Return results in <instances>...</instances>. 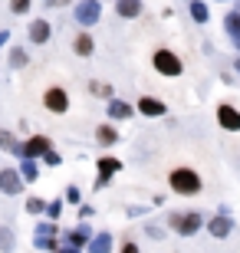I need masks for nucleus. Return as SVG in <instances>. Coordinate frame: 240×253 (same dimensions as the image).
<instances>
[{
  "instance_id": "obj_11",
  "label": "nucleus",
  "mask_w": 240,
  "mask_h": 253,
  "mask_svg": "<svg viewBox=\"0 0 240 253\" xmlns=\"http://www.w3.org/2000/svg\"><path fill=\"white\" fill-rule=\"evenodd\" d=\"M207 230H211V237L224 240V237H231V234H234V220L227 217V211H221V214H217L211 224H207Z\"/></svg>"
},
{
  "instance_id": "obj_5",
  "label": "nucleus",
  "mask_w": 240,
  "mask_h": 253,
  "mask_svg": "<svg viewBox=\"0 0 240 253\" xmlns=\"http://www.w3.org/2000/svg\"><path fill=\"white\" fill-rule=\"evenodd\" d=\"M99 0H83V3H76V23H83V27H93V23H99Z\"/></svg>"
},
{
  "instance_id": "obj_32",
  "label": "nucleus",
  "mask_w": 240,
  "mask_h": 253,
  "mask_svg": "<svg viewBox=\"0 0 240 253\" xmlns=\"http://www.w3.org/2000/svg\"><path fill=\"white\" fill-rule=\"evenodd\" d=\"M79 217H83V220H89V217H93V207L83 204V207H79Z\"/></svg>"
},
{
  "instance_id": "obj_7",
  "label": "nucleus",
  "mask_w": 240,
  "mask_h": 253,
  "mask_svg": "<svg viewBox=\"0 0 240 253\" xmlns=\"http://www.w3.org/2000/svg\"><path fill=\"white\" fill-rule=\"evenodd\" d=\"M119 171H122L119 158H109V155L99 158V178H96V188H105V184L112 181V174H119Z\"/></svg>"
},
{
  "instance_id": "obj_36",
  "label": "nucleus",
  "mask_w": 240,
  "mask_h": 253,
  "mask_svg": "<svg viewBox=\"0 0 240 253\" xmlns=\"http://www.w3.org/2000/svg\"><path fill=\"white\" fill-rule=\"evenodd\" d=\"M234 69H237V73H240V59H237V63H234Z\"/></svg>"
},
{
  "instance_id": "obj_4",
  "label": "nucleus",
  "mask_w": 240,
  "mask_h": 253,
  "mask_svg": "<svg viewBox=\"0 0 240 253\" xmlns=\"http://www.w3.org/2000/svg\"><path fill=\"white\" fill-rule=\"evenodd\" d=\"M33 244L40 247V250H59V240H56V224L53 220H43V224L33 230Z\"/></svg>"
},
{
  "instance_id": "obj_8",
  "label": "nucleus",
  "mask_w": 240,
  "mask_h": 253,
  "mask_svg": "<svg viewBox=\"0 0 240 253\" xmlns=\"http://www.w3.org/2000/svg\"><path fill=\"white\" fill-rule=\"evenodd\" d=\"M49 148H53V141L47 135H33L30 141H23V158H43Z\"/></svg>"
},
{
  "instance_id": "obj_15",
  "label": "nucleus",
  "mask_w": 240,
  "mask_h": 253,
  "mask_svg": "<svg viewBox=\"0 0 240 253\" xmlns=\"http://www.w3.org/2000/svg\"><path fill=\"white\" fill-rule=\"evenodd\" d=\"M224 30H227V37L234 40V46L240 49V10H234V13L224 17Z\"/></svg>"
},
{
  "instance_id": "obj_22",
  "label": "nucleus",
  "mask_w": 240,
  "mask_h": 253,
  "mask_svg": "<svg viewBox=\"0 0 240 253\" xmlns=\"http://www.w3.org/2000/svg\"><path fill=\"white\" fill-rule=\"evenodd\" d=\"M188 7H191L194 23H207V20H211V13H207V3H201V0H191Z\"/></svg>"
},
{
  "instance_id": "obj_34",
  "label": "nucleus",
  "mask_w": 240,
  "mask_h": 253,
  "mask_svg": "<svg viewBox=\"0 0 240 253\" xmlns=\"http://www.w3.org/2000/svg\"><path fill=\"white\" fill-rule=\"evenodd\" d=\"M7 40H10V33L3 30V33H0V46H7Z\"/></svg>"
},
{
  "instance_id": "obj_17",
  "label": "nucleus",
  "mask_w": 240,
  "mask_h": 253,
  "mask_svg": "<svg viewBox=\"0 0 240 253\" xmlns=\"http://www.w3.org/2000/svg\"><path fill=\"white\" fill-rule=\"evenodd\" d=\"M27 33H30L33 43H47V40H49V20H33Z\"/></svg>"
},
{
  "instance_id": "obj_6",
  "label": "nucleus",
  "mask_w": 240,
  "mask_h": 253,
  "mask_svg": "<svg viewBox=\"0 0 240 253\" xmlns=\"http://www.w3.org/2000/svg\"><path fill=\"white\" fill-rule=\"evenodd\" d=\"M43 105H47L49 112H66V109H69V95H66V89L53 85V89L43 92Z\"/></svg>"
},
{
  "instance_id": "obj_35",
  "label": "nucleus",
  "mask_w": 240,
  "mask_h": 253,
  "mask_svg": "<svg viewBox=\"0 0 240 253\" xmlns=\"http://www.w3.org/2000/svg\"><path fill=\"white\" fill-rule=\"evenodd\" d=\"M49 3H69V0H49Z\"/></svg>"
},
{
  "instance_id": "obj_29",
  "label": "nucleus",
  "mask_w": 240,
  "mask_h": 253,
  "mask_svg": "<svg viewBox=\"0 0 240 253\" xmlns=\"http://www.w3.org/2000/svg\"><path fill=\"white\" fill-rule=\"evenodd\" d=\"M10 10H13V13H27L30 0H10Z\"/></svg>"
},
{
  "instance_id": "obj_14",
  "label": "nucleus",
  "mask_w": 240,
  "mask_h": 253,
  "mask_svg": "<svg viewBox=\"0 0 240 253\" xmlns=\"http://www.w3.org/2000/svg\"><path fill=\"white\" fill-rule=\"evenodd\" d=\"M139 112L148 115V119H158V115H165V102L155 95H145V99H139Z\"/></svg>"
},
{
  "instance_id": "obj_31",
  "label": "nucleus",
  "mask_w": 240,
  "mask_h": 253,
  "mask_svg": "<svg viewBox=\"0 0 240 253\" xmlns=\"http://www.w3.org/2000/svg\"><path fill=\"white\" fill-rule=\"evenodd\" d=\"M66 201H73V204H79V188H69V191H66Z\"/></svg>"
},
{
  "instance_id": "obj_1",
  "label": "nucleus",
  "mask_w": 240,
  "mask_h": 253,
  "mask_svg": "<svg viewBox=\"0 0 240 253\" xmlns=\"http://www.w3.org/2000/svg\"><path fill=\"white\" fill-rule=\"evenodd\" d=\"M168 184H171L175 194H185V197L201 194V178H197V171H191V168H175L168 174Z\"/></svg>"
},
{
  "instance_id": "obj_10",
  "label": "nucleus",
  "mask_w": 240,
  "mask_h": 253,
  "mask_svg": "<svg viewBox=\"0 0 240 253\" xmlns=\"http://www.w3.org/2000/svg\"><path fill=\"white\" fill-rule=\"evenodd\" d=\"M217 122H221V128H227V131H240V112L234 109V105L221 102L217 105Z\"/></svg>"
},
{
  "instance_id": "obj_18",
  "label": "nucleus",
  "mask_w": 240,
  "mask_h": 253,
  "mask_svg": "<svg viewBox=\"0 0 240 253\" xmlns=\"http://www.w3.org/2000/svg\"><path fill=\"white\" fill-rule=\"evenodd\" d=\"M115 13L125 17V20H135L142 13V0H119V3H115Z\"/></svg>"
},
{
  "instance_id": "obj_30",
  "label": "nucleus",
  "mask_w": 240,
  "mask_h": 253,
  "mask_svg": "<svg viewBox=\"0 0 240 253\" xmlns=\"http://www.w3.org/2000/svg\"><path fill=\"white\" fill-rule=\"evenodd\" d=\"M43 161H47V165H59V161H63V155H59V151H53V148H49L47 155H43Z\"/></svg>"
},
{
  "instance_id": "obj_27",
  "label": "nucleus",
  "mask_w": 240,
  "mask_h": 253,
  "mask_svg": "<svg viewBox=\"0 0 240 253\" xmlns=\"http://www.w3.org/2000/svg\"><path fill=\"white\" fill-rule=\"evenodd\" d=\"M96 95H102V99H112V85H105V83H93L89 85Z\"/></svg>"
},
{
  "instance_id": "obj_25",
  "label": "nucleus",
  "mask_w": 240,
  "mask_h": 253,
  "mask_svg": "<svg viewBox=\"0 0 240 253\" xmlns=\"http://www.w3.org/2000/svg\"><path fill=\"white\" fill-rule=\"evenodd\" d=\"M43 211H47V201L33 194V197L27 201V214H43Z\"/></svg>"
},
{
  "instance_id": "obj_12",
  "label": "nucleus",
  "mask_w": 240,
  "mask_h": 253,
  "mask_svg": "<svg viewBox=\"0 0 240 253\" xmlns=\"http://www.w3.org/2000/svg\"><path fill=\"white\" fill-rule=\"evenodd\" d=\"M89 237H93V230H89L86 224H79V227H73V230L66 234V247H69V250H83V247L89 244Z\"/></svg>"
},
{
  "instance_id": "obj_26",
  "label": "nucleus",
  "mask_w": 240,
  "mask_h": 253,
  "mask_svg": "<svg viewBox=\"0 0 240 253\" xmlns=\"http://www.w3.org/2000/svg\"><path fill=\"white\" fill-rule=\"evenodd\" d=\"M47 214H49V220H59V214H63V197L49 201V204H47Z\"/></svg>"
},
{
  "instance_id": "obj_33",
  "label": "nucleus",
  "mask_w": 240,
  "mask_h": 253,
  "mask_svg": "<svg viewBox=\"0 0 240 253\" xmlns=\"http://www.w3.org/2000/svg\"><path fill=\"white\" fill-rule=\"evenodd\" d=\"M148 237H151V240H161V237H165V234H161L158 227H148Z\"/></svg>"
},
{
  "instance_id": "obj_16",
  "label": "nucleus",
  "mask_w": 240,
  "mask_h": 253,
  "mask_svg": "<svg viewBox=\"0 0 240 253\" xmlns=\"http://www.w3.org/2000/svg\"><path fill=\"white\" fill-rule=\"evenodd\" d=\"M0 148L10 151V155H17V158H23V141H20L17 135H10V131H0Z\"/></svg>"
},
{
  "instance_id": "obj_13",
  "label": "nucleus",
  "mask_w": 240,
  "mask_h": 253,
  "mask_svg": "<svg viewBox=\"0 0 240 253\" xmlns=\"http://www.w3.org/2000/svg\"><path fill=\"white\" fill-rule=\"evenodd\" d=\"M105 112H109V119H115V122H125V119L135 115V109H132L129 102H122V99H109V102H105Z\"/></svg>"
},
{
  "instance_id": "obj_19",
  "label": "nucleus",
  "mask_w": 240,
  "mask_h": 253,
  "mask_svg": "<svg viewBox=\"0 0 240 253\" xmlns=\"http://www.w3.org/2000/svg\"><path fill=\"white\" fill-rule=\"evenodd\" d=\"M86 247H89L93 253H105L112 247V234H96V237H89V244H86Z\"/></svg>"
},
{
  "instance_id": "obj_9",
  "label": "nucleus",
  "mask_w": 240,
  "mask_h": 253,
  "mask_svg": "<svg viewBox=\"0 0 240 253\" xmlns=\"http://www.w3.org/2000/svg\"><path fill=\"white\" fill-rule=\"evenodd\" d=\"M23 184H27V181L20 178V171H13V168L0 171V191H3V194H20Z\"/></svg>"
},
{
  "instance_id": "obj_20",
  "label": "nucleus",
  "mask_w": 240,
  "mask_h": 253,
  "mask_svg": "<svg viewBox=\"0 0 240 253\" xmlns=\"http://www.w3.org/2000/svg\"><path fill=\"white\" fill-rule=\"evenodd\" d=\"M96 141H99V145H115V141H119V131L112 128V125H99V128H96Z\"/></svg>"
},
{
  "instance_id": "obj_2",
  "label": "nucleus",
  "mask_w": 240,
  "mask_h": 253,
  "mask_svg": "<svg viewBox=\"0 0 240 253\" xmlns=\"http://www.w3.org/2000/svg\"><path fill=\"white\" fill-rule=\"evenodd\" d=\"M168 224H171V230L175 234H181V237H191V234H197L201 230V224H204V217L201 214H171L168 217Z\"/></svg>"
},
{
  "instance_id": "obj_23",
  "label": "nucleus",
  "mask_w": 240,
  "mask_h": 253,
  "mask_svg": "<svg viewBox=\"0 0 240 253\" xmlns=\"http://www.w3.org/2000/svg\"><path fill=\"white\" fill-rule=\"evenodd\" d=\"M27 49H20V46H13L10 49V66H13V69H23V66H27Z\"/></svg>"
},
{
  "instance_id": "obj_3",
  "label": "nucleus",
  "mask_w": 240,
  "mask_h": 253,
  "mask_svg": "<svg viewBox=\"0 0 240 253\" xmlns=\"http://www.w3.org/2000/svg\"><path fill=\"white\" fill-rule=\"evenodd\" d=\"M151 63H155V69L161 76H168V79H175V76H181V59L171 53V49H155V56H151Z\"/></svg>"
},
{
  "instance_id": "obj_24",
  "label": "nucleus",
  "mask_w": 240,
  "mask_h": 253,
  "mask_svg": "<svg viewBox=\"0 0 240 253\" xmlns=\"http://www.w3.org/2000/svg\"><path fill=\"white\" fill-rule=\"evenodd\" d=\"M76 53H79V56H89V53H93V40H89V33H79V37H76Z\"/></svg>"
},
{
  "instance_id": "obj_21",
  "label": "nucleus",
  "mask_w": 240,
  "mask_h": 253,
  "mask_svg": "<svg viewBox=\"0 0 240 253\" xmlns=\"http://www.w3.org/2000/svg\"><path fill=\"white\" fill-rule=\"evenodd\" d=\"M20 178H23V181H37V178H40L37 158H23V165H20Z\"/></svg>"
},
{
  "instance_id": "obj_28",
  "label": "nucleus",
  "mask_w": 240,
  "mask_h": 253,
  "mask_svg": "<svg viewBox=\"0 0 240 253\" xmlns=\"http://www.w3.org/2000/svg\"><path fill=\"white\" fill-rule=\"evenodd\" d=\"M10 247H13V237H10V230L3 227V230H0V250H10Z\"/></svg>"
}]
</instances>
